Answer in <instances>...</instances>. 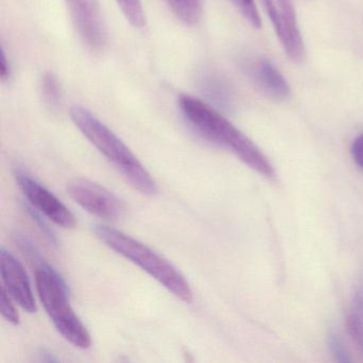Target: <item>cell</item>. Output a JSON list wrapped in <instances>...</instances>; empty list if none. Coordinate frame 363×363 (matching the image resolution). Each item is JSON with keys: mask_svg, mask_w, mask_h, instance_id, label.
<instances>
[{"mask_svg": "<svg viewBox=\"0 0 363 363\" xmlns=\"http://www.w3.org/2000/svg\"><path fill=\"white\" fill-rule=\"evenodd\" d=\"M178 106L184 120L208 141L226 148L263 177H275V169L260 148L209 104L182 95Z\"/></svg>", "mask_w": 363, "mask_h": 363, "instance_id": "1", "label": "cell"}, {"mask_svg": "<svg viewBox=\"0 0 363 363\" xmlns=\"http://www.w3.org/2000/svg\"><path fill=\"white\" fill-rule=\"evenodd\" d=\"M69 114L82 135L114 165L133 189L147 196L157 194L158 186L150 172L111 129L82 106H73Z\"/></svg>", "mask_w": 363, "mask_h": 363, "instance_id": "2", "label": "cell"}, {"mask_svg": "<svg viewBox=\"0 0 363 363\" xmlns=\"http://www.w3.org/2000/svg\"><path fill=\"white\" fill-rule=\"evenodd\" d=\"M95 233L105 245L118 252L164 286L184 303L193 301V292L184 276L160 255L130 235L105 225L95 226Z\"/></svg>", "mask_w": 363, "mask_h": 363, "instance_id": "3", "label": "cell"}, {"mask_svg": "<svg viewBox=\"0 0 363 363\" xmlns=\"http://www.w3.org/2000/svg\"><path fill=\"white\" fill-rule=\"evenodd\" d=\"M35 284L44 309L58 333L76 347H90V333L72 308L69 289L58 272L50 264L40 263L35 269Z\"/></svg>", "mask_w": 363, "mask_h": 363, "instance_id": "4", "label": "cell"}, {"mask_svg": "<svg viewBox=\"0 0 363 363\" xmlns=\"http://www.w3.org/2000/svg\"><path fill=\"white\" fill-rule=\"evenodd\" d=\"M67 191L80 207L104 220L120 218L126 209L125 203L108 189L84 178L71 180Z\"/></svg>", "mask_w": 363, "mask_h": 363, "instance_id": "5", "label": "cell"}, {"mask_svg": "<svg viewBox=\"0 0 363 363\" xmlns=\"http://www.w3.org/2000/svg\"><path fill=\"white\" fill-rule=\"evenodd\" d=\"M261 1L286 56L293 62H301L305 56V46L292 0Z\"/></svg>", "mask_w": 363, "mask_h": 363, "instance_id": "6", "label": "cell"}, {"mask_svg": "<svg viewBox=\"0 0 363 363\" xmlns=\"http://www.w3.org/2000/svg\"><path fill=\"white\" fill-rule=\"evenodd\" d=\"M65 4L82 43L92 52L104 50L107 45V27L99 0H65Z\"/></svg>", "mask_w": 363, "mask_h": 363, "instance_id": "7", "label": "cell"}, {"mask_svg": "<svg viewBox=\"0 0 363 363\" xmlns=\"http://www.w3.org/2000/svg\"><path fill=\"white\" fill-rule=\"evenodd\" d=\"M16 179L22 192L37 211L63 228H74L76 226V218L71 210L43 184L22 171H16Z\"/></svg>", "mask_w": 363, "mask_h": 363, "instance_id": "8", "label": "cell"}, {"mask_svg": "<svg viewBox=\"0 0 363 363\" xmlns=\"http://www.w3.org/2000/svg\"><path fill=\"white\" fill-rule=\"evenodd\" d=\"M0 274L4 288L14 301L29 313L37 311L35 295L26 269L13 254L4 247L0 250Z\"/></svg>", "mask_w": 363, "mask_h": 363, "instance_id": "9", "label": "cell"}, {"mask_svg": "<svg viewBox=\"0 0 363 363\" xmlns=\"http://www.w3.org/2000/svg\"><path fill=\"white\" fill-rule=\"evenodd\" d=\"M247 72L257 88L269 99L276 101L290 99V86L271 61L262 57L252 59L248 63Z\"/></svg>", "mask_w": 363, "mask_h": 363, "instance_id": "10", "label": "cell"}, {"mask_svg": "<svg viewBox=\"0 0 363 363\" xmlns=\"http://www.w3.org/2000/svg\"><path fill=\"white\" fill-rule=\"evenodd\" d=\"M201 92L218 105L227 107L230 105L233 94L224 79L214 73H206L199 79Z\"/></svg>", "mask_w": 363, "mask_h": 363, "instance_id": "11", "label": "cell"}, {"mask_svg": "<svg viewBox=\"0 0 363 363\" xmlns=\"http://www.w3.org/2000/svg\"><path fill=\"white\" fill-rule=\"evenodd\" d=\"M178 18L188 25H196L203 16V0H167Z\"/></svg>", "mask_w": 363, "mask_h": 363, "instance_id": "12", "label": "cell"}, {"mask_svg": "<svg viewBox=\"0 0 363 363\" xmlns=\"http://www.w3.org/2000/svg\"><path fill=\"white\" fill-rule=\"evenodd\" d=\"M347 329L356 347L363 354V297L357 294L347 315Z\"/></svg>", "mask_w": 363, "mask_h": 363, "instance_id": "13", "label": "cell"}, {"mask_svg": "<svg viewBox=\"0 0 363 363\" xmlns=\"http://www.w3.org/2000/svg\"><path fill=\"white\" fill-rule=\"evenodd\" d=\"M40 94L46 106L55 109L59 107L62 99L60 82L55 74L48 72L40 80Z\"/></svg>", "mask_w": 363, "mask_h": 363, "instance_id": "14", "label": "cell"}, {"mask_svg": "<svg viewBox=\"0 0 363 363\" xmlns=\"http://www.w3.org/2000/svg\"><path fill=\"white\" fill-rule=\"evenodd\" d=\"M125 18L135 28H143L146 25L145 12L142 0H116Z\"/></svg>", "mask_w": 363, "mask_h": 363, "instance_id": "15", "label": "cell"}, {"mask_svg": "<svg viewBox=\"0 0 363 363\" xmlns=\"http://www.w3.org/2000/svg\"><path fill=\"white\" fill-rule=\"evenodd\" d=\"M230 1L250 26L256 29L261 28L262 23L254 0H230Z\"/></svg>", "mask_w": 363, "mask_h": 363, "instance_id": "16", "label": "cell"}, {"mask_svg": "<svg viewBox=\"0 0 363 363\" xmlns=\"http://www.w3.org/2000/svg\"><path fill=\"white\" fill-rule=\"evenodd\" d=\"M13 301L14 299L10 296L9 293L3 286L1 295H0V311L6 320H9L13 325H18L21 322V316Z\"/></svg>", "mask_w": 363, "mask_h": 363, "instance_id": "17", "label": "cell"}, {"mask_svg": "<svg viewBox=\"0 0 363 363\" xmlns=\"http://www.w3.org/2000/svg\"><path fill=\"white\" fill-rule=\"evenodd\" d=\"M329 341H330L329 343H330V347L333 350V354L335 356V359L340 361V362H348L350 359L347 358V352H345V348H344L339 337H337L335 335H331Z\"/></svg>", "mask_w": 363, "mask_h": 363, "instance_id": "18", "label": "cell"}, {"mask_svg": "<svg viewBox=\"0 0 363 363\" xmlns=\"http://www.w3.org/2000/svg\"><path fill=\"white\" fill-rule=\"evenodd\" d=\"M352 156L356 164L363 169V133L352 142Z\"/></svg>", "mask_w": 363, "mask_h": 363, "instance_id": "19", "label": "cell"}, {"mask_svg": "<svg viewBox=\"0 0 363 363\" xmlns=\"http://www.w3.org/2000/svg\"><path fill=\"white\" fill-rule=\"evenodd\" d=\"M11 75V67H10L9 59L6 56L5 48L1 50V59H0V77L1 80L9 79Z\"/></svg>", "mask_w": 363, "mask_h": 363, "instance_id": "20", "label": "cell"}]
</instances>
